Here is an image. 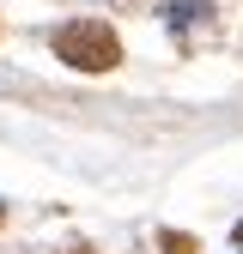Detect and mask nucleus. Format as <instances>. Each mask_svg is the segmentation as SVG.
Wrapping results in <instances>:
<instances>
[{
	"label": "nucleus",
	"instance_id": "f257e3e1",
	"mask_svg": "<svg viewBox=\"0 0 243 254\" xmlns=\"http://www.w3.org/2000/svg\"><path fill=\"white\" fill-rule=\"evenodd\" d=\"M55 55L67 61V67H79V73H110L116 55H122V43H116L110 24L79 18V24H61V30H55Z\"/></svg>",
	"mask_w": 243,
	"mask_h": 254
}]
</instances>
